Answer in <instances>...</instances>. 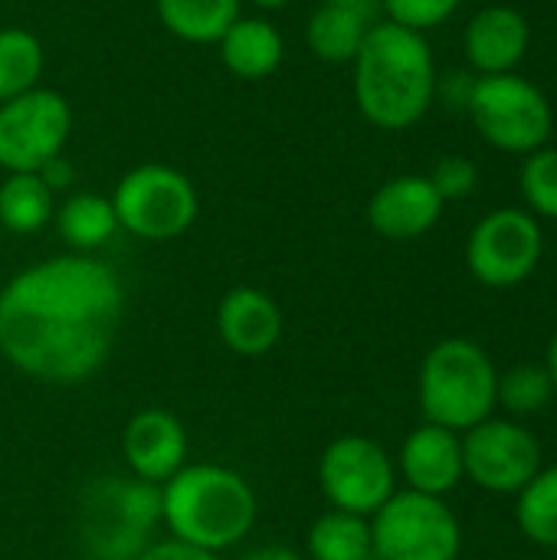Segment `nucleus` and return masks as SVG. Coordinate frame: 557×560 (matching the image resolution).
<instances>
[{"label":"nucleus","instance_id":"1","mask_svg":"<svg viewBox=\"0 0 557 560\" xmlns=\"http://www.w3.org/2000/svg\"><path fill=\"white\" fill-rule=\"evenodd\" d=\"M125 308L118 272L92 253H62L20 269L0 292V354L49 387L92 381Z\"/></svg>","mask_w":557,"mask_h":560},{"label":"nucleus","instance_id":"2","mask_svg":"<svg viewBox=\"0 0 557 560\" xmlns=\"http://www.w3.org/2000/svg\"><path fill=\"white\" fill-rule=\"evenodd\" d=\"M355 69L358 112L384 131L414 128L437 98V62L423 33L381 20L364 36Z\"/></svg>","mask_w":557,"mask_h":560},{"label":"nucleus","instance_id":"3","mask_svg":"<svg viewBox=\"0 0 557 560\" xmlns=\"http://www.w3.org/2000/svg\"><path fill=\"white\" fill-rule=\"evenodd\" d=\"M259 502L253 486L230 466L187 463L161 486V525L167 538L223 555L256 525Z\"/></svg>","mask_w":557,"mask_h":560},{"label":"nucleus","instance_id":"4","mask_svg":"<svg viewBox=\"0 0 557 560\" xmlns=\"http://www.w3.org/2000/svg\"><path fill=\"white\" fill-rule=\"evenodd\" d=\"M161 528V486L102 476L79 492L76 535L89 560H138Z\"/></svg>","mask_w":557,"mask_h":560},{"label":"nucleus","instance_id":"5","mask_svg":"<svg viewBox=\"0 0 557 560\" xmlns=\"http://www.w3.org/2000/svg\"><path fill=\"white\" fill-rule=\"evenodd\" d=\"M417 390L427 423L463 436L499 407V371L476 341L446 338L427 351Z\"/></svg>","mask_w":557,"mask_h":560},{"label":"nucleus","instance_id":"6","mask_svg":"<svg viewBox=\"0 0 557 560\" xmlns=\"http://www.w3.org/2000/svg\"><path fill=\"white\" fill-rule=\"evenodd\" d=\"M466 112L479 138L506 154H532L545 148L555 128L548 95L515 72L473 79Z\"/></svg>","mask_w":557,"mask_h":560},{"label":"nucleus","instance_id":"7","mask_svg":"<svg viewBox=\"0 0 557 560\" xmlns=\"http://www.w3.org/2000/svg\"><path fill=\"white\" fill-rule=\"evenodd\" d=\"M112 207L118 230L148 243H167L197 223L200 197L184 171L151 161L121 174L112 190Z\"/></svg>","mask_w":557,"mask_h":560},{"label":"nucleus","instance_id":"8","mask_svg":"<svg viewBox=\"0 0 557 560\" xmlns=\"http://www.w3.org/2000/svg\"><path fill=\"white\" fill-rule=\"evenodd\" d=\"M374 560H456L463 528L453 509L423 492H394L371 515Z\"/></svg>","mask_w":557,"mask_h":560},{"label":"nucleus","instance_id":"9","mask_svg":"<svg viewBox=\"0 0 557 560\" xmlns=\"http://www.w3.org/2000/svg\"><path fill=\"white\" fill-rule=\"evenodd\" d=\"M318 489L332 509L371 518L397 492V466L378 440L345 433L318 456Z\"/></svg>","mask_w":557,"mask_h":560},{"label":"nucleus","instance_id":"10","mask_svg":"<svg viewBox=\"0 0 557 560\" xmlns=\"http://www.w3.org/2000/svg\"><path fill=\"white\" fill-rule=\"evenodd\" d=\"M545 233L529 210L502 207L486 213L466 240V266L489 289L522 285L542 262Z\"/></svg>","mask_w":557,"mask_h":560},{"label":"nucleus","instance_id":"11","mask_svg":"<svg viewBox=\"0 0 557 560\" xmlns=\"http://www.w3.org/2000/svg\"><path fill=\"white\" fill-rule=\"evenodd\" d=\"M72 108L56 89H30L0 105V167L7 174H36L66 151Z\"/></svg>","mask_w":557,"mask_h":560},{"label":"nucleus","instance_id":"12","mask_svg":"<svg viewBox=\"0 0 557 560\" xmlns=\"http://www.w3.org/2000/svg\"><path fill=\"white\" fill-rule=\"evenodd\" d=\"M463 469L486 492L519 495L542 472V446L525 427L489 417L463 433Z\"/></svg>","mask_w":557,"mask_h":560},{"label":"nucleus","instance_id":"13","mask_svg":"<svg viewBox=\"0 0 557 560\" xmlns=\"http://www.w3.org/2000/svg\"><path fill=\"white\" fill-rule=\"evenodd\" d=\"M190 436L181 417L161 407L138 410L121 430V459L128 476L164 486L174 472H181L190 459Z\"/></svg>","mask_w":557,"mask_h":560},{"label":"nucleus","instance_id":"14","mask_svg":"<svg viewBox=\"0 0 557 560\" xmlns=\"http://www.w3.org/2000/svg\"><path fill=\"white\" fill-rule=\"evenodd\" d=\"M443 210L446 203L427 174H401V177L384 180L371 194L368 223L378 236L407 243V240L427 236L440 223Z\"/></svg>","mask_w":557,"mask_h":560},{"label":"nucleus","instance_id":"15","mask_svg":"<svg viewBox=\"0 0 557 560\" xmlns=\"http://www.w3.org/2000/svg\"><path fill=\"white\" fill-rule=\"evenodd\" d=\"M282 308L256 285H233L217 305V335L236 358H266L282 341Z\"/></svg>","mask_w":557,"mask_h":560},{"label":"nucleus","instance_id":"16","mask_svg":"<svg viewBox=\"0 0 557 560\" xmlns=\"http://www.w3.org/2000/svg\"><path fill=\"white\" fill-rule=\"evenodd\" d=\"M394 466L404 476L410 492L443 499L466 476V469H463V436L453 433V430H443L437 423H423L404 440Z\"/></svg>","mask_w":557,"mask_h":560},{"label":"nucleus","instance_id":"17","mask_svg":"<svg viewBox=\"0 0 557 560\" xmlns=\"http://www.w3.org/2000/svg\"><path fill=\"white\" fill-rule=\"evenodd\" d=\"M529 43H532V26L525 13L506 3L483 7L479 13L469 16L463 30L466 59L479 75L515 72L529 52Z\"/></svg>","mask_w":557,"mask_h":560},{"label":"nucleus","instance_id":"18","mask_svg":"<svg viewBox=\"0 0 557 560\" xmlns=\"http://www.w3.org/2000/svg\"><path fill=\"white\" fill-rule=\"evenodd\" d=\"M381 16V0H322L305 23V46L322 62H351Z\"/></svg>","mask_w":557,"mask_h":560},{"label":"nucleus","instance_id":"19","mask_svg":"<svg viewBox=\"0 0 557 560\" xmlns=\"http://www.w3.org/2000/svg\"><path fill=\"white\" fill-rule=\"evenodd\" d=\"M217 49L223 69L243 82H259L272 75L286 59V39L279 26L263 16H240L217 39Z\"/></svg>","mask_w":557,"mask_h":560},{"label":"nucleus","instance_id":"20","mask_svg":"<svg viewBox=\"0 0 557 560\" xmlns=\"http://www.w3.org/2000/svg\"><path fill=\"white\" fill-rule=\"evenodd\" d=\"M53 223L72 253H95L118 233L112 197L95 194V190H79V194H69L62 203H56Z\"/></svg>","mask_w":557,"mask_h":560},{"label":"nucleus","instance_id":"21","mask_svg":"<svg viewBox=\"0 0 557 560\" xmlns=\"http://www.w3.org/2000/svg\"><path fill=\"white\" fill-rule=\"evenodd\" d=\"M154 10L171 36L197 46L217 43L243 16L240 0H154Z\"/></svg>","mask_w":557,"mask_h":560},{"label":"nucleus","instance_id":"22","mask_svg":"<svg viewBox=\"0 0 557 560\" xmlns=\"http://www.w3.org/2000/svg\"><path fill=\"white\" fill-rule=\"evenodd\" d=\"M56 217V194L39 174H7L0 180V230L33 236Z\"/></svg>","mask_w":557,"mask_h":560},{"label":"nucleus","instance_id":"23","mask_svg":"<svg viewBox=\"0 0 557 560\" xmlns=\"http://www.w3.org/2000/svg\"><path fill=\"white\" fill-rule=\"evenodd\" d=\"M305 560H374L371 518L328 509L305 535Z\"/></svg>","mask_w":557,"mask_h":560},{"label":"nucleus","instance_id":"24","mask_svg":"<svg viewBox=\"0 0 557 560\" xmlns=\"http://www.w3.org/2000/svg\"><path fill=\"white\" fill-rule=\"evenodd\" d=\"M46 69V49L23 26H0V105L36 89Z\"/></svg>","mask_w":557,"mask_h":560},{"label":"nucleus","instance_id":"25","mask_svg":"<svg viewBox=\"0 0 557 560\" xmlns=\"http://www.w3.org/2000/svg\"><path fill=\"white\" fill-rule=\"evenodd\" d=\"M515 518L529 541L542 548H557V466L542 469L519 492Z\"/></svg>","mask_w":557,"mask_h":560},{"label":"nucleus","instance_id":"26","mask_svg":"<svg viewBox=\"0 0 557 560\" xmlns=\"http://www.w3.org/2000/svg\"><path fill=\"white\" fill-rule=\"evenodd\" d=\"M555 394V381L542 364H515L499 374V407H506L512 417L542 413Z\"/></svg>","mask_w":557,"mask_h":560},{"label":"nucleus","instance_id":"27","mask_svg":"<svg viewBox=\"0 0 557 560\" xmlns=\"http://www.w3.org/2000/svg\"><path fill=\"white\" fill-rule=\"evenodd\" d=\"M522 197L532 217L557 220V148L545 144L525 154L522 164Z\"/></svg>","mask_w":557,"mask_h":560},{"label":"nucleus","instance_id":"28","mask_svg":"<svg viewBox=\"0 0 557 560\" xmlns=\"http://www.w3.org/2000/svg\"><path fill=\"white\" fill-rule=\"evenodd\" d=\"M381 7L384 20L427 36V30L443 26L463 7V0H381Z\"/></svg>","mask_w":557,"mask_h":560},{"label":"nucleus","instance_id":"29","mask_svg":"<svg viewBox=\"0 0 557 560\" xmlns=\"http://www.w3.org/2000/svg\"><path fill=\"white\" fill-rule=\"evenodd\" d=\"M427 177L437 187V194L443 197V203H450V200H466L476 190L479 167L463 154H450V158H440L437 167Z\"/></svg>","mask_w":557,"mask_h":560},{"label":"nucleus","instance_id":"30","mask_svg":"<svg viewBox=\"0 0 557 560\" xmlns=\"http://www.w3.org/2000/svg\"><path fill=\"white\" fill-rule=\"evenodd\" d=\"M138 560H220V555H210V551H200V548H190L184 541H174V538H161L154 541L144 555Z\"/></svg>","mask_w":557,"mask_h":560},{"label":"nucleus","instance_id":"31","mask_svg":"<svg viewBox=\"0 0 557 560\" xmlns=\"http://www.w3.org/2000/svg\"><path fill=\"white\" fill-rule=\"evenodd\" d=\"M36 174L46 180V187H49L53 194H59V190H69V187H72V180H76V164H72L66 154H56V158L46 161Z\"/></svg>","mask_w":557,"mask_h":560},{"label":"nucleus","instance_id":"32","mask_svg":"<svg viewBox=\"0 0 557 560\" xmlns=\"http://www.w3.org/2000/svg\"><path fill=\"white\" fill-rule=\"evenodd\" d=\"M240 560H305V555H299L295 548H286V545H266V548L246 551Z\"/></svg>","mask_w":557,"mask_h":560},{"label":"nucleus","instance_id":"33","mask_svg":"<svg viewBox=\"0 0 557 560\" xmlns=\"http://www.w3.org/2000/svg\"><path fill=\"white\" fill-rule=\"evenodd\" d=\"M545 371L552 374V381H555V390H557V331H555V338H552V345H548V361H545Z\"/></svg>","mask_w":557,"mask_h":560},{"label":"nucleus","instance_id":"34","mask_svg":"<svg viewBox=\"0 0 557 560\" xmlns=\"http://www.w3.org/2000/svg\"><path fill=\"white\" fill-rule=\"evenodd\" d=\"M256 10H266V13H272V10H282V7H289V0H250Z\"/></svg>","mask_w":557,"mask_h":560},{"label":"nucleus","instance_id":"35","mask_svg":"<svg viewBox=\"0 0 557 560\" xmlns=\"http://www.w3.org/2000/svg\"><path fill=\"white\" fill-rule=\"evenodd\" d=\"M0 249H3V230H0Z\"/></svg>","mask_w":557,"mask_h":560},{"label":"nucleus","instance_id":"36","mask_svg":"<svg viewBox=\"0 0 557 560\" xmlns=\"http://www.w3.org/2000/svg\"><path fill=\"white\" fill-rule=\"evenodd\" d=\"M555 259H557V253H555Z\"/></svg>","mask_w":557,"mask_h":560}]
</instances>
